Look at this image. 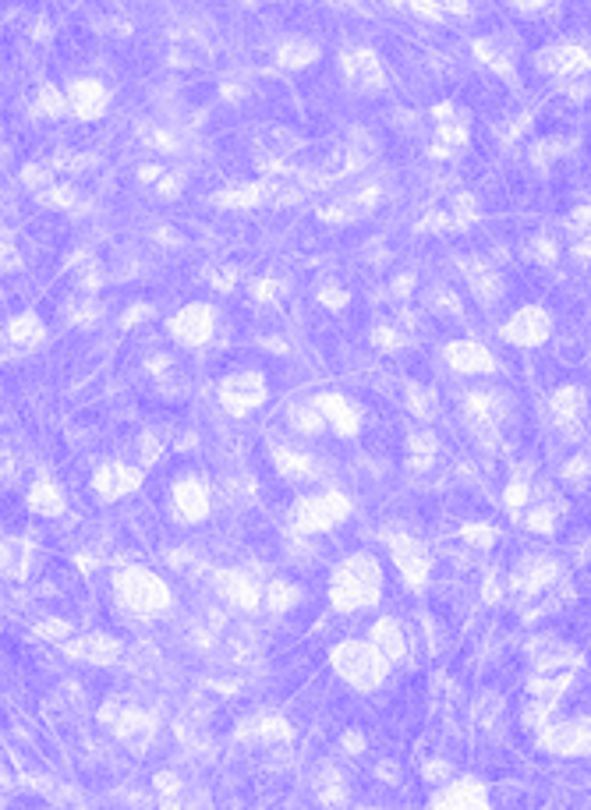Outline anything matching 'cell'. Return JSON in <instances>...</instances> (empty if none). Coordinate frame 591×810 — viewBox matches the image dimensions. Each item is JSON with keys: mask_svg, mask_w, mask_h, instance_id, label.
I'll return each instance as SVG.
<instances>
[{"mask_svg": "<svg viewBox=\"0 0 591 810\" xmlns=\"http://www.w3.org/2000/svg\"><path fill=\"white\" fill-rule=\"evenodd\" d=\"M407 8L418 18H429V22H446V18H464L471 4L468 0H407Z\"/></svg>", "mask_w": 591, "mask_h": 810, "instance_id": "83f0119b", "label": "cell"}, {"mask_svg": "<svg viewBox=\"0 0 591 810\" xmlns=\"http://www.w3.org/2000/svg\"><path fill=\"white\" fill-rule=\"evenodd\" d=\"M390 552H393V566H397L400 581L407 584L411 591H425L432 577V559L425 552V545L411 535H397L390 538Z\"/></svg>", "mask_w": 591, "mask_h": 810, "instance_id": "9c48e42d", "label": "cell"}, {"mask_svg": "<svg viewBox=\"0 0 591 810\" xmlns=\"http://www.w3.org/2000/svg\"><path fill=\"white\" fill-rule=\"evenodd\" d=\"M160 174H163L160 167H142V174H139V177H142V181L149 184V181H160Z\"/></svg>", "mask_w": 591, "mask_h": 810, "instance_id": "f907efd6", "label": "cell"}, {"mask_svg": "<svg viewBox=\"0 0 591 810\" xmlns=\"http://www.w3.org/2000/svg\"><path fill=\"white\" fill-rule=\"evenodd\" d=\"M167 329L181 347H202V344H209L216 333V308L202 305V301L185 305L177 315H170Z\"/></svg>", "mask_w": 591, "mask_h": 810, "instance_id": "30bf717a", "label": "cell"}, {"mask_svg": "<svg viewBox=\"0 0 591 810\" xmlns=\"http://www.w3.org/2000/svg\"><path fill=\"white\" fill-rule=\"evenodd\" d=\"M315 407H319V414L326 418V425L337 432V436L351 439L361 432V411L354 400H347L344 393H319V397L312 400Z\"/></svg>", "mask_w": 591, "mask_h": 810, "instance_id": "ffe728a7", "label": "cell"}, {"mask_svg": "<svg viewBox=\"0 0 591 810\" xmlns=\"http://www.w3.org/2000/svg\"><path fill=\"white\" fill-rule=\"evenodd\" d=\"M369 641L376 644V648L383 651L390 662H400V658L407 655V634H404V627H400L397 619H390V616H383V619H376V623H372Z\"/></svg>", "mask_w": 591, "mask_h": 810, "instance_id": "d4e9b609", "label": "cell"}, {"mask_svg": "<svg viewBox=\"0 0 591 810\" xmlns=\"http://www.w3.org/2000/svg\"><path fill=\"white\" fill-rule=\"evenodd\" d=\"M36 637H68V623H61V619H47V627H36Z\"/></svg>", "mask_w": 591, "mask_h": 810, "instance_id": "bcb514c9", "label": "cell"}, {"mask_svg": "<svg viewBox=\"0 0 591 810\" xmlns=\"http://www.w3.org/2000/svg\"><path fill=\"white\" fill-rule=\"evenodd\" d=\"M160 195H177V181H174V177H163V181H160Z\"/></svg>", "mask_w": 591, "mask_h": 810, "instance_id": "816d5d0a", "label": "cell"}, {"mask_svg": "<svg viewBox=\"0 0 591 810\" xmlns=\"http://www.w3.org/2000/svg\"><path fill=\"white\" fill-rule=\"evenodd\" d=\"M499 337L507 340L510 347H542L545 340L553 337V315L542 305H524L503 322Z\"/></svg>", "mask_w": 591, "mask_h": 810, "instance_id": "52a82bcc", "label": "cell"}, {"mask_svg": "<svg viewBox=\"0 0 591 810\" xmlns=\"http://www.w3.org/2000/svg\"><path fill=\"white\" fill-rule=\"evenodd\" d=\"M538 747L556 757H591V715L577 719H549L535 729Z\"/></svg>", "mask_w": 591, "mask_h": 810, "instance_id": "5b68a950", "label": "cell"}, {"mask_svg": "<svg viewBox=\"0 0 591 810\" xmlns=\"http://www.w3.org/2000/svg\"><path fill=\"white\" fill-rule=\"evenodd\" d=\"M446 365L457 375H489L496 372V354L478 340H453L443 351Z\"/></svg>", "mask_w": 591, "mask_h": 810, "instance_id": "e0dca14e", "label": "cell"}, {"mask_svg": "<svg viewBox=\"0 0 591 810\" xmlns=\"http://www.w3.org/2000/svg\"><path fill=\"white\" fill-rule=\"evenodd\" d=\"M170 510L181 524H202L213 510V492L202 478L188 474L181 482H174V492H170Z\"/></svg>", "mask_w": 591, "mask_h": 810, "instance_id": "4fadbf2b", "label": "cell"}, {"mask_svg": "<svg viewBox=\"0 0 591 810\" xmlns=\"http://www.w3.org/2000/svg\"><path fill=\"white\" fill-rule=\"evenodd\" d=\"M29 510L39 513V517H57V513H64V492L57 482H50V478H39V482H32L29 489Z\"/></svg>", "mask_w": 591, "mask_h": 810, "instance_id": "4316f807", "label": "cell"}, {"mask_svg": "<svg viewBox=\"0 0 591 810\" xmlns=\"http://www.w3.org/2000/svg\"><path fill=\"white\" fill-rule=\"evenodd\" d=\"M319 298H323V305H330V308H340L347 301V294L344 291H337V287H323L319 291Z\"/></svg>", "mask_w": 591, "mask_h": 810, "instance_id": "c3c4849f", "label": "cell"}, {"mask_svg": "<svg viewBox=\"0 0 591 810\" xmlns=\"http://www.w3.org/2000/svg\"><path fill=\"white\" fill-rule=\"evenodd\" d=\"M142 450H146V453H142V457H146V460H156V457H160V443H156L153 436L146 439V446H142Z\"/></svg>", "mask_w": 591, "mask_h": 810, "instance_id": "681fc988", "label": "cell"}, {"mask_svg": "<svg viewBox=\"0 0 591 810\" xmlns=\"http://www.w3.org/2000/svg\"><path fill=\"white\" fill-rule=\"evenodd\" d=\"M43 337H47V329H43L36 312L15 315V319L4 326V340H8V347H15V351H32L36 344H43Z\"/></svg>", "mask_w": 591, "mask_h": 810, "instance_id": "cb8c5ba5", "label": "cell"}, {"mask_svg": "<svg viewBox=\"0 0 591 810\" xmlns=\"http://www.w3.org/2000/svg\"><path fill=\"white\" fill-rule=\"evenodd\" d=\"M315 57H319V46L308 43V39H287V43H280L277 50V64L280 68H308V64H315Z\"/></svg>", "mask_w": 591, "mask_h": 810, "instance_id": "4dcf8cb0", "label": "cell"}, {"mask_svg": "<svg viewBox=\"0 0 591 810\" xmlns=\"http://www.w3.org/2000/svg\"><path fill=\"white\" fill-rule=\"evenodd\" d=\"M36 199L43 202V206L68 209V206H75V188H61V184H50L47 192H39Z\"/></svg>", "mask_w": 591, "mask_h": 810, "instance_id": "60d3db41", "label": "cell"}, {"mask_svg": "<svg viewBox=\"0 0 591 810\" xmlns=\"http://www.w3.org/2000/svg\"><path fill=\"white\" fill-rule=\"evenodd\" d=\"M475 57L482 64H489V68H496L499 75H510V61L499 54V46L489 43V39H478V43H475Z\"/></svg>", "mask_w": 591, "mask_h": 810, "instance_id": "f35d334b", "label": "cell"}, {"mask_svg": "<svg viewBox=\"0 0 591 810\" xmlns=\"http://www.w3.org/2000/svg\"><path fill=\"white\" fill-rule=\"evenodd\" d=\"M68 110L78 121H100L110 110V92L96 78H75L68 85Z\"/></svg>", "mask_w": 591, "mask_h": 810, "instance_id": "2e32d148", "label": "cell"}, {"mask_svg": "<svg viewBox=\"0 0 591 810\" xmlns=\"http://www.w3.org/2000/svg\"><path fill=\"white\" fill-rule=\"evenodd\" d=\"M114 595L124 612H131V616H139V619L160 616V612H167L170 602H174L170 584L163 581L160 574H153L149 566H121L114 574Z\"/></svg>", "mask_w": 591, "mask_h": 810, "instance_id": "7a4b0ae2", "label": "cell"}, {"mask_svg": "<svg viewBox=\"0 0 591 810\" xmlns=\"http://www.w3.org/2000/svg\"><path fill=\"white\" fill-rule=\"evenodd\" d=\"M269 397V383L262 372H234L220 383V407L234 418H248Z\"/></svg>", "mask_w": 591, "mask_h": 810, "instance_id": "8992f818", "label": "cell"}, {"mask_svg": "<svg viewBox=\"0 0 591 810\" xmlns=\"http://www.w3.org/2000/svg\"><path fill=\"white\" fill-rule=\"evenodd\" d=\"M471 287L478 291V298L489 305V301H496L499 298V291H503V283H499V276L496 273H489V269H482V273H475L471 276Z\"/></svg>", "mask_w": 591, "mask_h": 810, "instance_id": "ab89813d", "label": "cell"}, {"mask_svg": "<svg viewBox=\"0 0 591 810\" xmlns=\"http://www.w3.org/2000/svg\"><path fill=\"white\" fill-rule=\"evenodd\" d=\"M432 810H489V786L475 775H461V779H450L432 793L429 800Z\"/></svg>", "mask_w": 591, "mask_h": 810, "instance_id": "8fae6325", "label": "cell"}, {"mask_svg": "<svg viewBox=\"0 0 591 810\" xmlns=\"http://www.w3.org/2000/svg\"><path fill=\"white\" fill-rule=\"evenodd\" d=\"M432 460H436V436H432V432H415V436L407 439V464L415 467V471H422Z\"/></svg>", "mask_w": 591, "mask_h": 810, "instance_id": "d6a6232c", "label": "cell"}, {"mask_svg": "<svg viewBox=\"0 0 591 810\" xmlns=\"http://www.w3.org/2000/svg\"><path fill=\"white\" fill-rule=\"evenodd\" d=\"M340 71H344V82L351 85V89H361V92L386 89V68L376 50H369V46H351V50H344Z\"/></svg>", "mask_w": 591, "mask_h": 810, "instance_id": "7c38bea8", "label": "cell"}, {"mask_svg": "<svg viewBox=\"0 0 591 810\" xmlns=\"http://www.w3.org/2000/svg\"><path fill=\"white\" fill-rule=\"evenodd\" d=\"M301 602V588L298 584H291V581H273L266 591H262V605H266L269 612H291L294 605Z\"/></svg>", "mask_w": 591, "mask_h": 810, "instance_id": "1f68e13d", "label": "cell"}, {"mask_svg": "<svg viewBox=\"0 0 591 810\" xmlns=\"http://www.w3.org/2000/svg\"><path fill=\"white\" fill-rule=\"evenodd\" d=\"M372 340H376V344L383 347V351H393V347L400 344V340H397V333H393L390 326H379L376 333H372Z\"/></svg>", "mask_w": 591, "mask_h": 810, "instance_id": "7dc6e473", "label": "cell"}, {"mask_svg": "<svg viewBox=\"0 0 591 810\" xmlns=\"http://www.w3.org/2000/svg\"><path fill=\"white\" fill-rule=\"evenodd\" d=\"M461 538H468L471 545L485 549V545L496 542V528H492V524H464V528H461Z\"/></svg>", "mask_w": 591, "mask_h": 810, "instance_id": "b9f144b4", "label": "cell"}, {"mask_svg": "<svg viewBox=\"0 0 591 810\" xmlns=\"http://www.w3.org/2000/svg\"><path fill=\"white\" fill-rule=\"evenodd\" d=\"M507 510L510 513H528V506H531V482L524 478V474H517L514 482L507 485Z\"/></svg>", "mask_w": 591, "mask_h": 810, "instance_id": "d590c367", "label": "cell"}, {"mask_svg": "<svg viewBox=\"0 0 591 810\" xmlns=\"http://www.w3.org/2000/svg\"><path fill=\"white\" fill-rule=\"evenodd\" d=\"M351 517V499L344 492H315V496H305L294 503L291 510V528L298 535H323V531H333L337 524Z\"/></svg>", "mask_w": 591, "mask_h": 810, "instance_id": "277c9868", "label": "cell"}, {"mask_svg": "<svg viewBox=\"0 0 591 810\" xmlns=\"http://www.w3.org/2000/svg\"><path fill=\"white\" fill-rule=\"evenodd\" d=\"M404 400L411 407V414H418V418H432L436 414V393L422 390V386H407Z\"/></svg>", "mask_w": 591, "mask_h": 810, "instance_id": "74e56055", "label": "cell"}, {"mask_svg": "<svg viewBox=\"0 0 591 810\" xmlns=\"http://www.w3.org/2000/svg\"><path fill=\"white\" fill-rule=\"evenodd\" d=\"M535 64L545 75L563 78V82H577V78L591 75V50L584 43H574V39H563V43L545 46Z\"/></svg>", "mask_w": 591, "mask_h": 810, "instance_id": "ba28073f", "label": "cell"}, {"mask_svg": "<svg viewBox=\"0 0 591 810\" xmlns=\"http://www.w3.org/2000/svg\"><path fill=\"white\" fill-rule=\"evenodd\" d=\"M64 107H68V92H57L54 85H43L32 103V114L36 117H61Z\"/></svg>", "mask_w": 591, "mask_h": 810, "instance_id": "e575fe53", "label": "cell"}, {"mask_svg": "<svg viewBox=\"0 0 591 810\" xmlns=\"http://www.w3.org/2000/svg\"><path fill=\"white\" fill-rule=\"evenodd\" d=\"M549 414H553L556 428H563V432H577V428L584 425V418H588V393H584V386H560V390H553V397H549Z\"/></svg>", "mask_w": 591, "mask_h": 810, "instance_id": "44dd1931", "label": "cell"}, {"mask_svg": "<svg viewBox=\"0 0 591 810\" xmlns=\"http://www.w3.org/2000/svg\"><path fill=\"white\" fill-rule=\"evenodd\" d=\"M461 407H464V418H468L471 428H478V432H496L510 411L507 397L499 390H468Z\"/></svg>", "mask_w": 591, "mask_h": 810, "instance_id": "9a60e30c", "label": "cell"}, {"mask_svg": "<svg viewBox=\"0 0 591 810\" xmlns=\"http://www.w3.org/2000/svg\"><path fill=\"white\" fill-rule=\"evenodd\" d=\"M139 485H142V471H139V467H131V464H121V460H114V464H103L100 471L93 474V492L100 499H107V503L131 496Z\"/></svg>", "mask_w": 591, "mask_h": 810, "instance_id": "d6986e66", "label": "cell"}, {"mask_svg": "<svg viewBox=\"0 0 591 810\" xmlns=\"http://www.w3.org/2000/svg\"><path fill=\"white\" fill-rule=\"evenodd\" d=\"M567 227H570V234H574V241L588 237L591 234V209H577V213H570Z\"/></svg>", "mask_w": 591, "mask_h": 810, "instance_id": "7bdbcfd3", "label": "cell"}, {"mask_svg": "<svg viewBox=\"0 0 591 810\" xmlns=\"http://www.w3.org/2000/svg\"><path fill=\"white\" fill-rule=\"evenodd\" d=\"M291 425L298 428L301 436H319L326 428V418L319 414V407L315 404H298L291 407Z\"/></svg>", "mask_w": 591, "mask_h": 810, "instance_id": "836d02e7", "label": "cell"}, {"mask_svg": "<svg viewBox=\"0 0 591 810\" xmlns=\"http://www.w3.org/2000/svg\"><path fill=\"white\" fill-rule=\"evenodd\" d=\"M330 665L351 690L369 694V690L383 687L393 662L372 641H340L330 651Z\"/></svg>", "mask_w": 591, "mask_h": 810, "instance_id": "3957f363", "label": "cell"}, {"mask_svg": "<svg viewBox=\"0 0 591 810\" xmlns=\"http://www.w3.org/2000/svg\"><path fill=\"white\" fill-rule=\"evenodd\" d=\"M266 195H269V184H231V188H223L213 202L223 209H252L259 206Z\"/></svg>", "mask_w": 591, "mask_h": 810, "instance_id": "f546056e", "label": "cell"}, {"mask_svg": "<svg viewBox=\"0 0 591 810\" xmlns=\"http://www.w3.org/2000/svg\"><path fill=\"white\" fill-rule=\"evenodd\" d=\"M213 591L223 598L227 605H234V609H259L262 602V591L255 588V581L248 574H241V570H234V566H227V570H216L213 574Z\"/></svg>", "mask_w": 591, "mask_h": 810, "instance_id": "ac0fdd59", "label": "cell"}, {"mask_svg": "<svg viewBox=\"0 0 591 810\" xmlns=\"http://www.w3.org/2000/svg\"><path fill=\"white\" fill-rule=\"evenodd\" d=\"M273 464H277V471L284 474V478H291V482H308V478L319 474L315 460L308 457L305 450H294V446H273Z\"/></svg>", "mask_w": 591, "mask_h": 810, "instance_id": "484cf974", "label": "cell"}, {"mask_svg": "<svg viewBox=\"0 0 591 810\" xmlns=\"http://www.w3.org/2000/svg\"><path fill=\"white\" fill-rule=\"evenodd\" d=\"M280 294H284V283L273 280V276H266V280L255 283V298H259V301H273V298H280Z\"/></svg>", "mask_w": 591, "mask_h": 810, "instance_id": "ee69618b", "label": "cell"}, {"mask_svg": "<svg viewBox=\"0 0 591 810\" xmlns=\"http://www.w3.org/2000/svg\"><path fill=\"white\" fill-rule=\"evenodd\" d=\"M556 581H560V563H556V559L524 556L521 563L514 566V574H510V591H517V595L524 598H535V595H545Z\"/></svg>", "mask_w": 591, "mask_h": 810, "instance_id": "5bb4252c", "label": "cell"}, {"mask_svg": "<svg viewBox=\"0 0 591 810\" xmlns=\"http://www.w3.org/2000/svg\"><path fill=\"white\" fill-rule=\"evenodd\" d=\"M563 482L574 485V489H584L591 482V460L584 453H574V457L563 464Z\"/></svg>", "mask_w": 591, "mask_h": 810, "instance_id": "8d00e7d4", "label": "cell"}, {"mask_svg": "<svg viewBox=\"0 0 591 810\" xmlns=\"http://www.w3.org/2000/svg\"><path fill=\"white\" fill-rule=\"evenodd\" d=\"M436 146H432V156H453L457 149L468 142V121H464V114L457 107H450V103H443V107H436Z\"/></svg>", "mask_w": 591, "mask_h": 810, "instance_id": "7402d4cb", "label": "cell"}, {"mask_svg": "<svg viewBox=\"0 0 591 810\" xmlns=\"http://www.w3.org/2000/svg\"><path fill=\"white\" fill-rule=\"evenodd\" d=\"M517 11H524V15H545V11L553 8V0H510Z\"/></svg>", "mask_w": 591, "mask_h": 810, "instance_id": "f6af8a7d", "label": "cell"}, {"mask_svg": "<svg viewBox=\"0 0 591 810\" xmlns=\"http://www.w3.org/2000/svg\"><path fill=\"white\" fill-rule=\"evenodd\" d=\"M383 598V566L369 552H354L333 570L330 577V605L344 616L365 612Z\"/></svg>", "mask_w": 591, "mask_h": 810, "instance_id": "6da1fadb", "label": "cell"}, {"mask_svg": "<svg viewBox=\"0 0 591 810\" xmlns=\"http://www.w3.org/2000/svg\"><path fill=\"white\" fill-rule=\"evenodd\" d=\"M64 651H68L71 658H78V662L114 665L117 658H121V641H114L110 634H85L78 637V641L64 644Z\"/></svg>", "mask_w": 591, "mask_h": 810, "instance_id": "603a6c76", "label": "cell"}, {"mask_svg": "<svg viewBox=\"0 0 591 810\" xmlns=\"http://www.w3.org/2000/svg\"><path fill=\"white\" fill-rule=\"evenodd\" d=\"M563 520V506L556 503V499H538V503L528 506V513H524V524H528L535 535H553L556 528H560Z\"/></svg>", "mask_w": 591, "mask_h": 810, "instance_id": "f1b7e54d", "label": "cell"}]
</instances>
